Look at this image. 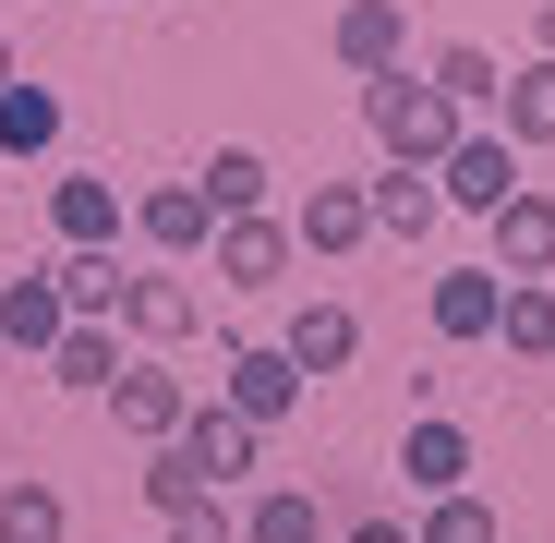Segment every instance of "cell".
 Wrapping results in <instances>:
<instances>
[{"label":"cell","instance_id":"cell-4","mask_svg":"<svg viewBox=\"0 0 555 543\" xmlns=\"http://www.w3.org/2000/svg\"><path fill=\"white\" fill-rule=\"evenodd\" d=\"M326 61H338L350 85L411 73V13H399V0H338V13H326Z\"/></svg>","mask_w":555,"mask_h":543},{"label":"cell","instance_id":"cell-29","mask_svg":"<svg viewBox=\"0 0 555 543\" xmlns=\"http://www.w3.org/2000/svg\"><path fill=\"white\" fill-rule=\"evenodd\" d=\"M169 543H242V507H218V495H206V507H181Z\"/></svg>","mask_w":555,"mask_h":543},{"label":"cell","instance_id":"cell-19","mask_svg":"<svg viewBox=\"0 0 555 543\" xmlns=\"http://www.w3.org/2000/svg\"><path fill=\"white\" fill-rule=\"evenodd\" d=\"M61 326H73V314H61V290H49V266H25V279L0 290V350H37V362H49Z\"/></svg>","mask_w":555,"mask_h":543},{"label":"cell","instance_id":"cell-31","mask_svg":"<svg viewBox=\"0 0 555 543\" xmlns=\"http://www.w3.org/2000/svg\"><path fill=\"white\" fill-rule=\"evenodd\" d=\"M531 61H555V0H543V13H531Z\"/></svg>","mask_w":555,"mask_h":543},{"label":"cell","instance_id":"cell-20","mask_svg":"<svg viewBox=\"0 0 555 543\" xmlns=\"http://www.w3.org/2000/svg\"><path fill=\"white\" fill-rule=\"evenodd\" d=\"M495 133L531 157V145H555V61H507V98H495Z\"/></svg>","mask_w":555,"mask_h":543},{"label":"cell","instance_id":"cell-26","mask_svg":"<svg viewBox=\"0 0 555 543\" xmlns=\"http://www.w3.org/2000/svg\"><path fill=\"white\" fill-rule=\"evenodd\" d=\"M133 483H145V507H157V519H181V507H206V495H218V483L194 471V447H181V435H169V447H145V471H133Z\"/></svg>","mask_w":555,"mask_h":543},{"label":"cell","instance_id":"cell-28","mask_svg":"<svg viewBox=\"0 0 555 543\" xmlns=\"http://www.w3.org/2000/svg\"><path fill=\"white\" fill-rule=\"evenodd\" d=\"M423 543H495V507L483 495H435L423 507Z\"/></svg>","mask_w":555,"mask_h":543},{"label":"cell","instance_id":"cell-32","mask_svg":"<svg viewBox=\"0 0 555 543\" xmlns=\"http://www.w3.org/2000/svg\"><path fill=\"white\" fill-rule=\"evenodd\" d=\"M13 85H25V73H13V37H0V98H13Z\"/></svg>","mask_w":555,"mask_h":543},{"label":"cell","instance_id":"cell-2","mask_svg":"<svg viewBox=\"0 0 555 543\" xmlns=\"http://www.w3.org/2000/svg\"><path fill=\"white\" fill-rule=\"evenodd\" d=\"M218 411H242L254 435H278L302 411V375H291V350L278 338H218Z\"/></svg>","mask_w":555,"mask_h":543},{"label":"cell","instance_id":"cell-27","mask_svg":"<svg viewBox=\"0 0 555 543\" xmlns=\"http://www.w3.org/2000/svg\"><path fill=\"white\" fill-rule=\"evenodd\" d=\"M61 145V98L49 85H13V98H0V157H49Z\"/></svg>","mask_w":555,"mask_h":543},{"label":"cell","instance_id":"cell-22","mask_svg":"<svg viewBox=\"0 0 555 543\" xmlns=\"http://www.w3.org/2000/svg\"><path fill=\"white\" fill-rule=\"evenodd\" d=\"M495 302H507L495 266H447L435 279V338H495Z\"/></svg>","mask_w":555,"mask_h":543},{"label":"cell","instance_id":"cell-3","mask_svg":"<svg viewBox=\"0 0 555 543\" xmlns=\"http://www.w3.org/2000/svg\"><path fill=\"white\" fill-rule=\"evenodd\" d=\"M507 194H519V145H507L495 121H472V133L447 145V169H435V206H447V218H495Z\"/></svg>","mask_w":555,"mask_h":543},{"label":"cell","instance_id":"cell-10","mask_svg":"<svg viewBox=\"0 0 555 543\" xmlns=\"http://www.w3.org/2000/svg\"><path fill=\"white\" fill-rule=\"evenodd\" d=\"M291 242L302 254H362V242H375V206H362V181H302V218H291Z\"/></svg>","mask_w":555,"mask_h":543},{"label":"cell","instance_id":"cell-25","mask_svg":"<svg viewBox=\"0 0 555 543\" xmlns=\"http://www.w3.org/2000/svg\"><path fill=\"white\" fill-rule=\"evenodd\" d=\"M61 531H73L61 483H37V471H13V483H0V543H61Z\"/></svg>","mask_w":555,"mask_h":543},{"label":"cell","instance_id":"cell-12","mask_svg":"<svg viewBox=\"0 0 555 543\" xmlns=\"http://www.w3.org/2000/svg\"><path fill=\"white\" fill-rule=\"evenodd\" d=\"M423 85H435V98H447L459 121H483V109L507 98V61H495L483 37H447V49H423Z\"/></svg>","mask_w":555,"mask_h":543},{"label":"cell","instance_id":"cell-6","mask_svg":"<svg viewBox=\"0 0 555 543\" xmlns=\"http://www.w3.org/2000/svg\"><path fill=\"white\" fill-rule=\"evenodd\" d=\"M206 266H218V279L230 290H291V266H302V242H291V218H230L218 242H206Z\"/></svg>","mask_w":555,"mask_h":543},{"label":"cell","instance_id":"cell-21","mask_svg":"<svg viewBox=\"0 0 555 543\" xmlns=\"http://www.w3.org/2000/svg\"><path fill=\"white\" fill-rule=\"evenodd\" d=\"M49 387H73V399H109V387H121V326H61V350H49Z\"/></svg>","mask_w":555,"mask_h":543},{"label":"cell","instance_id":"cell-14","mask_svg":"<svg viewBox=\"0 0 555 543\" xmlns=\"http://www.w3.org/2000/svg\"><path fill=\"white\" fill-rule=\"evenodd\" d=\"M278 350H291V375L314 387V375H338V362L362 350V314H350V302H291V326H278Z\"/></svg>","mask_w":555,"mask_h":543},{"label":"cell","instance_id":"cell-16","mask_svg":"<svg viewBox=\"0 0 555 543\" xmlns=\"http://www.w3.org/2000/svg\"><path fill=\"white\" fill-rule=\"evenodd\" d=\"M181 447H194V471H206V483H242V471L266 460V435H254L242 411H218V399H194V423H181Z\"/></svg>","mask_w":555,"mask_h":543},{"label":"cell","instance_id":"cell-17","mask_svg":"<svg viewBox=\"0 0 555 543\" xmlns=\"http://www.w3.org/2000/svg\"><path fill=\"white\" fill-rule=\"evenodd\" d=\"M495 350L507 362H555V279H507V302H495Z\"/></svg>","mask_w":555,"mask_h":543},{"label":"cell","instance_id":"cell-7","mask_svg":"<svg viewBox=\"0 0 555 543\" xmlns=\"http://www.w3.org/2000/svg\"><path fill=\"white\" fill-rule=\"evenodd\" d=\"M109 423H121L133 447H169L181 423H194V387H181L169 362H121V387H109Z\"/></svg>","mask_w":555,"mask_h":543},{"label":"cell","instance_id":"cell-1","mask_svg":"<svg viewBox=\"0 0 555 543\" xmlns=\"http://www.w3.org/2000/svg\"><path fill=\"white\" fill-rule=\"evenodd\" d=\"M362 121H375V145H387V169H447V145L459 133H472V121H459L447 98H435V85L423 73H387V85H362Z\"/></svg>","mask_w":555,"mask_h":543},{"label":"cell","instance_id":"cell-23","mask_svg":"<svg viewBox=\"0 0 555 543\" xmlns=\"http://www.w3.org/2000/svg\"><path fill=\"white\" fill-rule=\"evenodd\" d=\"M194 181H206V206H218V230H230V218H266V194H278V169H266L254 145H218V157H206Z\"/></svg>","mask_w":555,"mask_h":543},{"label":"cell","instance_id":"cell-18","mask_svg":"<svg viewBox=\"0 0 555 543\" xmlns=\"http://www.w3.org/2000/svg\"><path fill=\"white\" fill-rule=\"evenodd\" d=\"M362 206H375V242H435V181L423 169H375V181H362Z\"/></svg>","mask_w":555,"mask_h":543},{"label":"cell","instance_id":"cell-8","mask_svg":"<svg viewBox=\"0 0 555 543\" xmlns=\"http://www.w3.org/2000/svg\"><path fill=\"white\" fill-rule=\"evenodd\" d=\"M399 483L435 507V495H472V435H459L447 411H423L411 435H399Z\"/></svg>","mask_w":555,"mask_h":543},{"label":"cell","instance_id":"cell-5","mask_svg":"<svg viewBox=\"0 0 555 543\" xmlns=\"http://www.w3.org/2000/svg\"><path fill=\"white\" fill-rule=\"evenodd\" d=\"M49 230H61V254H121L133 194H121L109 169H61V181H49Z\"/></svg>","mask_w":555,"mask_h":543},{"label":"cell","instance_id":"cell-9","mask_svg":"<svg viewBox=\"0 0 555 543\" xmlns=\"http://www.w3.org/2000/svg\"><path fill=\"white\" fill-rule=\"evenodd\" d=\"M121 326L169 350V338H194V326H206V290L181 279V266H133V290H121Z\"/></svg>","mask_w":555,"mask_h":543},{"label":"cell","instance_id":"cell-11","mask_svg":"<svg viewBox=\"0 0 555 543\" xmlns=\"http://www.w3.org/2000/svg\"><path fill=\"white\" fill-rule=\"evenodd\" d=\"M483 230H495V279H555V194H531V181H519Z\"/></svg>","mask_w":555,"mask_h":543},{"label":"cell","instance_id":"cell-15","mask_svg":"<svg viewBox=\"0 0 555 543\" xmlns=\"http://www.w3.org/2000/svg\"><path fill=\"white\" fill-rule=\"evenodd\" d=\"M49 290L73 326H121V290H133V266L121 254H49Z\"/></svg>","mask_w":555,"mask_h":543},{"label":"cell","instance_id":"cell-13","mask_svg":"<svg viewBox=\"0 0 555 543\" xmlns=\"http://www.w3.org/2000/svg\"><path fill=\"white\" fill-rule=\"evenodd\" d=\"M133 230H145L157 254H206V242H218V206H206V181H145V194H133Z\"/></svg>","mask_w":555,"mask_h":543},{"label":"cell","instance_id":"cell-30","mask_svg":"<svg viewBox=\"0 0 555 543\" xmlns=\"http://www.w3.org/2000/svg\"><path fill=\"white\" fill-rule=\"evenodd\" d=\"M338 543H423V531H411V519H350Z\"/></svg>","mask_w":555,"mask_h":543},{"label":"cell","instance_id":"cell-24","mask_svg":"<svg viewBox=\"0 0 555 543\" xmlns=\"http://www.w3.org/2000/svg\"><path fill=\"white\" fill-rule=\"evenodd\" d=\"M242 543H326V507L302 483H254L242 495Z\"/></svg>","mask_w":555,"mask_h":543}]
</instances>
